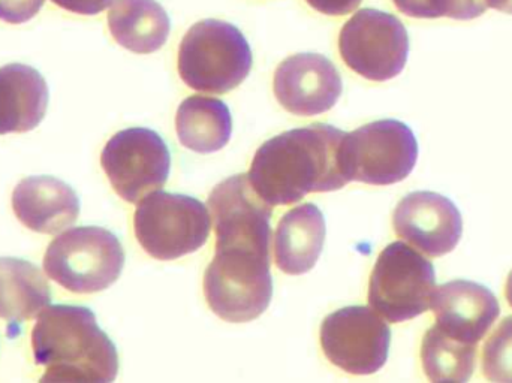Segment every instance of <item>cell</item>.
Returning <instances> with one entry per match:
<instances>
[{"instance_id": "obj_1", "label": "cell", "mask_w": 512, "mask_h": 383, "mask_svg": "<svg viewBox=\"0 0 512 383\" xmlns=\"http://www.w3.org/2000/svg\"><path fill=\"white\" fill-rule=\"evenodd\" d=\"M345 138L346 132L322 123L283 132L259 147L249 183L271 207L297 204L312 192L339 191L351 182Z\"/></svg>"}, {"instance_id": "obj_2", "label": "cell", "mask_w": 512, "mask_h": 383, "mask_svg": "<svg viewBox=\"0 0 512 383\" xmlns=\"http://www.w3.org/2000/svg\"><path fill=\"white\" fill-rule=\"evenodd\" d=\"M32 351L36 366L45 369L41 382L108 383L119 373L116 346L87 307L59 304L42 310Z\"/></svg>"}, {"instance_id": "obj_3", "label": "cell", "mask_w": 512, "mask_h": 383, "mask_svg": "<svg viewBox=\"0 0 512 383\" xmlns=\"http://www.w3.org/2000/svg\"><path fill=\"white\" fill-rule=\"evenodd\" d=\"M252 63L245 35L227 21L209 18L194 24L183 36L177 68L186 86L222 95L248 78Z\"/></svg>"}, {"instance_id": "obj_4", "label": "cell", "mask_w": 512, "mask_h": 383, "mask_svg": "<svg viewBox=\"0 0 512 383\" xmlns=\"http://www.w3.org/2000/svg\"><path fill=\"white\" fill-rule=\"evenodd\" d=\"M125 265L122 243L99 226H78L57 235L44 256L51 280L74 294H95L117 282Z\"/></svg>"}, {"instance_id": "obj_5", "label": "cell", "mask_w": 512, "mask_h": 383, "mask_svg": "<svg viewBox=\"0 0 512 383\" xmlns=\"http://www.w3.org/2000/svg\"><path fill=\"white\" fill-rule=\"evenodd\" d=\"M134 229L138 243L152 258L174 261L207 243L212 217L200 199L156 191L138 204Z\"/></svg>"}, {"instance_id": "obj_6", "label": "cell", "mask_w": 512, "mask_h": 383, "mask_svg": "<svg viewBox=\"0 0 512 383\" xmlns=\"http://www.w3.org/2000/svg\"><path fill=\"white\" fill-rule=\"evenodd\" d=\"M270 255L252 250L216 249L204 274L210 309L227 322L255 321L273 298Z\"/></svg>"}, {"instance_id": "obj_7", "label": "cell", "mask_w": 512, "mask_h": 383, "mask_svg": "<svg viewBox=\"0 0 512 383\" xmlns=\"http://www.w3.org/2000/svg\"><path fill=\"white\" fill-rule=\"evenodd\" d=\"M435 291L432 262L408 244L396 241L382 250L373 267L369 303L387 321L405 322L432 307Z\"/></svg>"}, {"instance_id": "obj_8", "label": "cell", "mask_w": 512, "mask_h": 383, "mask_svg": "<svg viewBox=\"0 0 512 383\" xmlns=\"http://www.w3.org/2000/svg\"><path fill=\"white\" fill-rule=\"evenodd\" d=\"M339 51L352 71L366 80L384 83L405 68L409 36L396 15L361 9L340 30Z\"/></svg>"}, {"instance_id": "obj_9", "label": "cell", "mask_w": 512, "mask_h": 383, "mask_svg": "<svg viewBox=\"0 0 512 383\" xmlns=\"http://www.w3.org/2000/svg\"><path fill=\"white\" fill-rule=\"evenodd\" d=\"M351 182L388 186L405 180L415 168L418 143L399 120H378L346 134L343 144Z\"/></svg>"}, {"instance_id": "obj_10", "label": "cell", "mask_w": 512, "mask_h": 383, "mask_svg": "<svg viewBox=\"0 0 512 383\" xmlns=\"http://www.w3.org/2000/svg\"><path fill=\"white\" fill-rule=\"evenodd\" d=\"M319 336L328 361L349 375H373L387 363L391 330L369 307L349 306L331 313Z\"/></svg>"}, {"instance_id": "obj_11", "label": "cell", "mask_w": 512, "mask_h": 383, "mask_svg": "<svg viewBox=\"0 0 512 383\" xmlns=\"http://www.w3.org/2000/svg\"><path fill=\"white\" fill-rule=\"evenodd\" d=\"M101 164L117 195L134 204L167 183L171 155L155 131L131 128L110 138L102 150Z\"/></svg>"}, {"instance_id": "obj_12", "label": "cell", "mask_w": 512, "mask_h": 383, "mask_svg": "<svg viewBox=\"0 0 512 383\" xmlns=\"http://www.w3.org/2000/svg\"><path fill=\"white\" fill-rule=\"evenodd\" d=\"M274 96L295 116L312 117L327 113L342 96V78L327 57L298 53L277 66Z\"/></svg>"}, {"instance_id": "obj_13", "label": "cell", "mask_w": 512, "mask_h": 383, "mask_svg": "<svg viewBox=\"0 0 512 383\" xmlns=\"http://www.w3.org/2000/svg\"><path fill=\"white\" fill-rule=\"evenodd\" d=\"M393 226L402 240L430 258L453 252L463 234L459 208L447 196L435 192L406 195L394 210Z\"/></svg>"}, {"instance_id": "obj_14", "label": "cell", "mask_w": 512, "mask_h": 383, "mask_svg": "<svg viewBox=\"0 0 512 383\" xmlns=\"http://www.w3.org/2000/svg\"><path fill=\"white\" fill-rule=\"evenodd\" d=\"M432 309L436 325L448 336L477 345L501 315L493 292L471 280H454L436 288Z\"/></svg>"}, {"instance_id": "obj_15", "label": "cell", "mask_w": 512, "mask_h": 383, "mask_svg": "<svg viewBox=\"0 0 512 383\" xmlns=\"http://www.w3.org/2000/svg\"><path fill=\"white\" fill-rule=\"evenodd\" d=\"M12 208L30 231L54 235L77 222L80 199L62 180L50 176L27 177L12 193Z\"/></svg>"}, {"instance_id": "obj_16", "label": "cell", "mask_w": 512, "mask_h": 383, "mask_svg": "<svg viewBox=\"0 0 512 383\" xmlns=\"http://www.w3.org/2000/svg\"><path fill=\"white\" fill-rule=\"evenodd\" d=\"M48 107V86L32 66L0 68V135L21 134L39 126Z\"/></svg>"}, {"instance_id": "obj_17", "label": "cell", "mask_w": 512, "mask_h": 383, "mask_svg": "<svg viewBox=\"0 0 512 383\" xmlns=\"http://www.w3.org/2000/svg\"><path fill=\"white\" fill-rule=\"evenodd\" d=\"M325 219L315 204L289 210L277 226L274 258L283 273L300 276L315 267L325 241Z\"/></svg>"}, {"instance_id": "obj_18", "label": "cell", "mask_w": 512, "mask_h": 383, "mask_svg": "<svg viewBox=\"0 0 512 383\" xmlns=\"http://www.w3.org/2000/svg\"><path fill=\"white\" fill-rule=\"evenodd\" d=\"M108 27L117 44L137 54L161 50L170 36L171 21L156 0H114Z\"/></svg>"}, {"instance_id": "obj_19", "label": "cell", "mask_w": 512, "mask_h": 383, "mask_svg": "<svg viewBox=\"0 0 512 383\" xmlns=\"http://www.w3.org/2000/svg\"><path fill=\"white\" fill-rule=\"evenodd\" d=\"M51 303V289L38 267L18 258H0V319L9 324L36 318Z\"/></svg>"}, {"instance_id": "obj_20", "label": "cell", "mask_w": 512, "mask_h": 383, "mask_svg": "<svg viewBox=\"0 0 512 383\" xmlns=\"http://www.w3.org/2000/svg\"><path fill=\"white\" fill-rule=\"evenodd\" d=\"M176 131L186 149L203 155L215 153L230 143L233 117L221 99L191 96L177 110Z\"/></svg>"}, {"instance_id": "obj_21", "label": "cell", "mask_w": 512, "mask_h": 383, "mask_svg": "<svg viewBox=\"0 0 512 383\" xmlns=\"http://www.w3.org/2000/svg\"><path fill=\"white\" fill-rule=\"evenodd\" d=\"M477 345L445 334L438 325L427 330L421 345V363L432 382H468L474 375Z\"/></svg>"}, {"instance_id": "obj_22", "label": "cell", "mask_w": 512, "mask_h": 383, "mask_svg": "<svg viewBox=\"0 0 512 383\" xmlns=\"http://www.w3.org/2000/svg\"><path fill=\"white\" fill-rule=\"evenodd\" d=\"M400 12L412 18L474 20L486 12V0H393Z\"/></svg>"}, {"instance_id": "obj_23", "label": "cell", "mask_w": 512, "mask_h": 383, "mask_svg": "<svg viewBox=\"0 0 512 383\" xmlns=\"http://www.w3.org/2000/svg\"><path fill=\"white\" fill-rule=\"evenodd\" d=\"M483 372L489 381L512 383V316L487 339L483 348Z\"/></svg>"}, {"instance_id": "obj_24", "label": "cell", "mask_w": 512, "mask_h": 383, "mask_svg": "<svg viewBox=\"0 0 512 383\" xmlns=\"http://www.w3.org/2000/svg\"><path fill=\"white\" fill-rule=\"evenodd\" d=\"M45 0H0V20L21 24L38 14Z\"/></svg>"}, {"instance_id": "obj_25", "label": "cell", "mask_w": 512, "mask_h": 383, "mask_svg": "<svg viewBox=\"0 0 512 383\" xmlns=\"http://www.w3.org/2000/svg\"><path fill=\"white\" fill-rule=\"evenodd\" d=\"M60 8L80 15H96L105 11L114 0H51Z\"/></svg>"}, {"instance_id": "obj_26", "label": "cell", "mask_w": 512, "mask_h": 383, "mask_svg": "<svg viewBox=\"0 0 512 383\" xmlns=\"http://www.w3.org/2000/svg\"><path fill=\"white\" fill-rule=\"evenodd\" d=\"M306 2L321 14L339 17L355 11L360 6L361 0H306Z\"/></svg>"}, {"instance_id": "obj_27", "label": "cell", "mask_w": 512, "mask_h": 383, "mask_svg": "<svg viewBox=\"0 0 512 383\" xmlns=\"http://www.w3.org/2000/svg\"><path fill=\"white\" fill-rule=\"evenodd\" d=\"M486 2L490 8L498 9L505 14H512V0H486Z\"/></svg>"}, {"instance_id": "obj_28", "label": "cell", "mask_w": 512, "mask_h": 383, "mask_svg": "<svg viewBox=\"0 0 512 383\" xmlns=\"http://www.w3.org/2000/svg\"><path fill=\"white\" fill-rule=\"evenodd\" d=\"M505 297H507L508 304L512 307V271L507 280V288H505Z\"/></svg>"}]
</instances>
